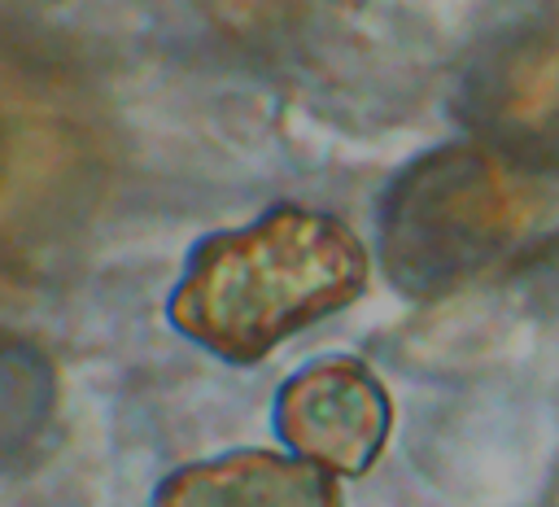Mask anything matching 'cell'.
Masks as SVG:
<instances>
[{
	"label": "cell",
	"mask_w": 559,
	"mask_h": 507,
	"mask_svg": "<svg viewBox=\"0 0 559 507\" xmlns=\"http://www.w3.org/2000/svg\"><path fill=\"white\" fill-rule=\"evenodd\" d=\"M367 280V254L328 214L280 205L201 240L175 284L179 332L231 363H258L288 332L341 310Z\"/></svg>",
	"instance_id": "6da1fadb"
},
{
	"label": "cell",
	"mask_w": 559,
	"mask_h": 507,
	"mask_svg": "<svg viewBox=\"0 0 559 507\" xmlns=\"http://www.w3.org/2000/svg\"><path fill=\"white\" fill-rule=\"evenodd\" d=\"M542 197L520 157L489 144H450L397 175L380 205V254L406 293L467 284L533 223Z\"/></svg>",
	"instance_id": "7a4b0ae2"
},
{
	"label": "cell",
	"mask_w": 559,
	"mask_h": 507,
	"mask_svg": "<svg viewBox=\"0 0 559 507\" xmlns=\"http://www.w3.org/2000/svg\"><path fill=\"white\" fill-rule=\"evenodd\" d=\"M275 424L310 463L362 472L389 437V398L362 363L328 358L280 389Z\"/></svg>",
	"instance_id": "3957f363"
},
{
	"label": "cell",
	"mask_w": 559,
	"mask_h": 507,
	"mask_svg": "<svg viewBox=\"0 0 559 507\" xmlns=\"http://www.w3.org/2000/svg\"><path fill=\"white\" fill-rule=\"evenodd\" d=\"M472 118L511 157L559 144V31L502 48L472 79Z\"/></svg>",
	"instance_id": "277c9868"
},
{
	"label": "cell",
	"mask_w": 559,
	"mask_h": 507,
	"mask_svg": "<svg viewBox=\"0 0 559 507\" xmlns=\"http://www.w3.org/2000/svg\"><path fill=\"white\" fill-rule=\"evenodd\" d=\"M153 507H341V498L328 468L249 450L166 476Z\"/></svg>",
	"instance_id": "5b68a950"
},
{
	"label": "cell",
	"mask_w": 559,
	"mask_h": 507,
	"mask_svg": "<svg viewBox=\"0 0 559 507\" xmlns=\"http://www.w3.org/2000/svg\"><path fill=\"white\" fill-rule=\"evenodd\" d=\"M57 376L44 350L0 328V468L26 463L52 424Z\"/></svg>",
	"instance_id": "8992f818"
}]
</instances>
